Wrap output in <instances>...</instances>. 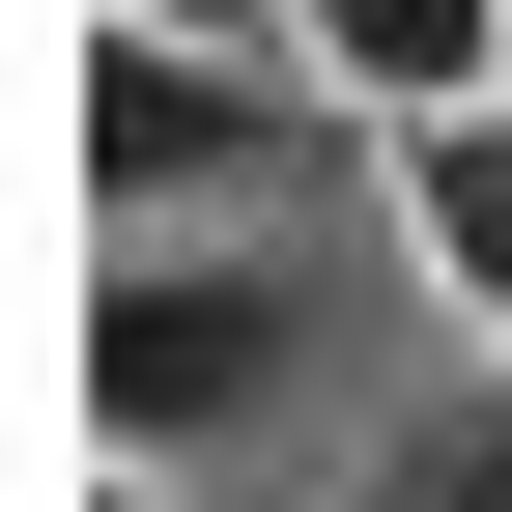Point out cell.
<instances>
[{
    "instance_id": "obj_3",
    "label": "cell",
    "mask_w": 512,
    "mask_h": 512,
    "mask_svg": "<svg viewBox=\"0 0 512 512\" xmlns=\"http://www.w3.org/2000/svg\"><path fill=\"white\" fill-rule=\"evenodd\" d=\"M285 29H313L342 114H484L512 86V0H285Z\"/></svg>"
},
{
    "instance_id": "obj_2",
    "label": "cell",
    "mask_w": 512,
    "mask_h": 512,
    "mask_svg": "<svg viewBox=\"0 0 512 512\" xmlns=\"http://www.w3.org/2000/svg\"><path fill=\"white\" fill-rule=\"evenodd\" d=\"M285 57H313V29H143V0H86V57H57L86 228H228L256 171H285Z\"/></svg>"
},
{
    "instance_id": "obj_6",
    "label": "cell",
    "mask_w": 512,
    "mask_h": 512,
    "mask_svg": "<svg viewBox=\"0 0 512 512\" xmlns=\"http://www.w3.org/2000/svg\"><path fill=\"white\" fill-rule=\"evenodd\" d=\"M143 29H285V0H143Z\"/></svg>"
},
{
    "instance_id": "obj_4",
    "label": "cell",
    "mask_w": 512,
    "mask_h": 512,
    "mask_svg": "<svg viewBox=\"0 0 512 512\" xmlns=\"http://www.w3.org/2000/svg\"><path fill=\"white\" fill-rule=\"evenodd\" d=\"M399 228H427V285L512 342V86L484 114H399Z\"/></svg>"
},
{
    "instance_id": "obj_1",
    "label": "cell",
    "mask_w": 512,
    "mask_h": 512,
    "mask_svg": "<svg viewBox=\"0 0 512 512\" xmlns=\"http://www.w3.org/2000/svg\"><path fill=\"white\" fill-rule=\"evenodd\" d=\"M285 342H313V285L256 228H86V342H57V399H86V456L114 484H200L285 427Z\"/></svg>"
},
{
    "instance_id": "obj_5",
    "label": "cell",
    "mask_w": 512,
    "mask_h": 512,
    "mask_svg": "<svg viewBox=\"0 0 512 512\" xmlns=\"http://www.w3.org/2000/svg\"><path fill=\"white\" fill-rule=\"evenodd\" d=\"M342 512H512V370H456V399H427V427H399Z\"/></svg>"
}]
</instances>
